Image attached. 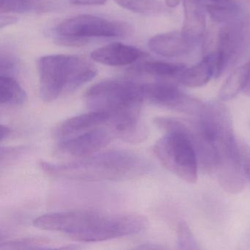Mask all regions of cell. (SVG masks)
<instances>
[{
  "label": "cell",
  "instance_id": "6da1fadb",
  "mask_svg": "<svg viewBox=\"0 0 250 250\" xmlns=\"http://www.w3.org/2000/svg\"><path fill=\"white\" fill-rule=\"evenodd\" d=\"M33 225L77 241L99 242L139 233L146 229L147 221L136 214L70 210L42 215L33 220Z\"/></svg>",
  "mask_w": 250,
  "mask_h": 250
},
{
  "label": "cell",
  "instance_id": "7a4b0ae2",
  "mask_svg": "<svg viewBox=\"0 0 250 250\" xmlns=\"http://www.w3.org/2000/svg\"><path fill=\"white\" fill-rule=\"evenodd\" d=\"M40 167L55 178L75 181H102L131 179L148 172V163L136 153L112 150L93 154L67 163L42 161Z\"/></svg>",
  "mask_w": 250,
  "mask_h": 250
},
{
  "label": "cell",
  "instance_id": "3957f363",
  "mask_svg": "<svg viewBox=\"0 0 250 250\" xmlns=\"http://www.w3.org/2000/svg\"><path fill=\"white\" fill-rule=\"evenodd\" d=\"M39 91L42 100L52 102L62 95L75 91L91 81L97 68L90 61L78 55H50L38 62Z\"/></svg>",
  "mask_w": 250,
  "mask_h": 250
},
{
  "label": "cell",
  "instance_id": "277c9868",
  "mask_svg": "<svg viewBox=\"0 0 250 250\" xmlns=\"http://www.w3.org/2000/svg\"><path fill=\"white\" fill-rule=\"evenodd\" d=\"M86 104L93 111L114 115L140 116L145 100L142 84L125 80H108L92 86L84 95Z\"/></svg>",
  "mask_w": 250,
  "mask_h": 250
},
{
  "label": "cell",
  "instance_id": "5b68a950",
  "mask_svg": "<svg viewBox=\"0 0 250 250\" xmlns=\"http://www.w3.org/2000/svg\"><path fill=\"white\" fill-rule=\"evenodd\" d=\"M155 154L167 170L188 184L197 181L199 166L191 139L180 133H166L153 147Z\"/></svg>",
  "mask_w": 250,
  "mask_h": 250
},
{
  "label": "cell",
  "instance_id": "8992f818",
  "mask_svg": "<svg viewBox=\"0 0 250 250\" xmlns=\"http://www.w3.org/2000/svg\"><path fill=\"white\" fill-rule=\"evenodd\" d=\"M127 31L128 28L123 23L87 14L64 20L56 28V33L60 36L86 39L93 37H119L125 35Z\"/></svg>",
  "mask_w": 250,
  "mask_h": 250
},
{
  "label": "cell",
  "instance_id": "52a82bcc",
  "mask_svg": "<svg viewBox=\"0 0 250 250\" xmlns=\"http://www.w3.org/2000/svg\"><path fill=\"white\" fill-rule=\"evenodd\" d=\"M219 162L216 175L219 185L227 192L238 194L244 188L245 180L241 154L235 137L217 145Z\"/></svg>",
  "mask_w": 250,
  "mask_h": 250
},
{
  "label": "cell",
  "instance_id": "ba28073f",
  "mask_svg": "<svg viewBox=\"0 0 250 250\" xmlns=\"http://www.w3.org/2000/svg\"><path fill=\"white\" fill-rule=\"evenodd\" d=\"M198 117V121L195 123L197 129L216 145L235 137L230 112L221 102L204 104Z\"/></svg>",
  "mask_w": 250,
  "mask_h": 250
},
{
  "label": "cell",
  "instance_id": "9c48e42d",
  "mask_svg": "<svg viewBox=\"0 0 250 250\" xmlns=\"http://www.w3.org/2000/svg\"><path fill=\"white\" fill-rule=\"evenodd\" d=\"M115 137L116 135L112 130L99 127L61 140L58 143V150L65 155L85 157L106 147Z\"/></svg>",
  "mask_w": 250,
  "mask_h": 250
},
{
  "label": "cell",
  "instance_id": "30bf717a",
  "mask_svg": "<svg viewBox=\"0 0 250 250\" xmlns=\"http://www.w3.org/2000/svg\"><path fill=\"white\" fill-rule=\"evenodd\" d=\"M112 118L113 115L109 112L91 110L87 113L77 115L62 121L56 127L54 134L57 138L61 140L104 125L111 128Z\"/></svg>",
  "mask_w": 250,
  "mask_h": 250
},
{
  "label": "cell",
  "instance_id": "8fae6325",
  "mask_svg": "<svg viewBox=\"0 0 250 250\" xmlns=\"http://www.w3.org/2000/svg\"><path fill=\"white\" fill-rule=\"evenodd\" d=\"M146 56L147 55L137 47L121 43L105 45L93 51L90 55L93 61L109 66L130 65Z\"/></svg>",
  "mask_w": 250,
  "mask_h": 250
},
{
  "label": "cell",
  "instance_id": "7c38bea8",
  "mask_svg": "<svg viewBox=\"0 0 250 250\" xmlns=\"http://www.w3.org/2000/svg\"><path fill=\"white\" fill-rule=\"evenodd\" d=\"M147 45L152 52L166 58L182 56L189 53L195 46L181 31L156 35L148 41Z\"/></svg>",
  "mask_w": 250,
  "mask_h": 250
},
{
  "label": "cell",
  "instance_id": "4fadbf2b",
  "mask_svg": "<svg viewBox=\"0 0 250 250\" xmlns=\"http://www.w3.org/2000/svg\"><path fill=\"white\" fill-rule=\"evenodd\" d=\"M183 2L184 21L181 32L190 42L196 45L206 31V14L198 0H183Z\"/></svg>",
  "mask_w": 250,
  "mask_h": 250
},
{
  "label": "cell",
  "instance_id": "5bb4252c",
  "mask_svg": "<svg viewBox=\"0 0 250 250\" xmlns=\"http://www.w3.org/2000/svg\"><path fill=\"white\" fill-rule=\"evenodd\" d=\"M213 76V63L208 54L198 63L184 70L178 80L185 87L196 88L206 85Z\"/></svg>",
  "mask_w": 250,
  "mask_h": 250
},
{
  "label": "cell",
  "instance_id": "9a60e30c",
  "mask_svg": "<svg viewBox=\"0 0 250 250\" xmlns=\"http://www.w3.org/2000/svg\"><path fill=\"white\" fill-rule=\"evenodd\" d=\"M25 90L9 75L0 76V103L5 106H20L27 102Z\"/></svg>",
  "mask_w": 250,
  "mask_h": 250
},
{
  "label": "cell",
  "instance_id": "2e32d148",
  "mask_svg": "<svg viewBox=\"0 0 250 250\" xmlns=\"http://www.w3.org/2000/svg\"><path fill=\"white\" fill-rule=\"evenodd\" d=\"M249 75L250 68L248 62L232 71L219 90V99L225 102L235 97L240 92L244 90L248 81Z\"/></svg>",
  "mask_w": 250,
  "mask_h": 250
},
{
  "label": "cell",
  "instance_id": "e0dca14e",
  "mask_svg": "<svg viewBox=\"0 0 250 250\" xmlns=\"http://www.w3.org/2000/svg\"><path fill=\"white\" fill-rule=\"evenodd\" d=\"M183 64L170 63L162 61H146L137 65L136 70L160 78L179 77L185 70Z\"/></svg>",
  "mask_w": 250,
  "mask_h": 250
},
{
  "label": "cell",
  "instance_id": "ac0fdd59",
  "mask_svg": "<svg viewBox=\"0 0 250 250\" xmlns=\"http://www.w3.org/2000/svg\"><path fill=\"white\" fill-rule=\"evenodd\" d=\"M206 11L214 22L226 24L236 18L238 8L232 2L229 4L213 3L206 6Z\"/></svg>",
  "mask_w": 250,
  "mask_h": 250
},
{
  "label": "cell",
  "instance_id": "d6986e66",
  "mask_svg": "<svg viewBox=\"0 0 250 250\" xmlns=\"http://www.w3.org/2000/svg\"><path fill=\"white\" fill-rule=\"evenodd\" d=\"M118 5L139 14H156L162 11L159 0H114Z\"/></svg>",
  "mask_w": 250,
  "mask_h": 250
},
{
  "label": "cell",
  "instance_id": "ffe728a7",
  "mask_svg": "<svg viewBox=\"0 0 250 250\" xmlns=\"http://www.w3.org/2000/svg\"><path fill=\"white\" fill-rule=\"evenodd\" d=\"M50 240L45 238H21L15 241L2 243L0 246L1 250H43V249H54Z\"/></svg>",
  "mask_w": 250,
  "mask_h": 250
},
{
  "label": "cell",
  "instance_id": "44dd1931",
  "mask_svg": "<svg viewBox=\"0 0 250 250\" xmlns=\"http://www.w3.org/2000/svg\"><path fill=\"white\" fill-rule=\"evenodd\" d=\"M40 0H0L1 13H27L36 9Z\"/></svg>",
  "mask_w": 250,
  "mask_h": 250
},
{
  "label": "cell",
  "instance_id": "7402d4cb",
  "mask_svg": "<svg viewBox=\"0 0 250 250\" xmlns=\"http://www.w3.org/2000/svg\"><path fill=\"white\" fill-rule=\"evenodd\" d=\"M178 248L181 250H197L198 244L187 223L181 222L178 225Z\"/></svg>",
  "mask_w": 250,
  "mask_h": 250
},
{
  "label": "cell",
  "instance_id": "603a6c76",
  "mask_svg": "<svg viewBox=\"0 0 250 250\" xmlns=\"http://www.w3.org/2000/svg\"><path fill=\"white\" fill-rule=\"evenodd\" d=\"M87 42H88L87 39L71 37V36H61L56 40V43L58 45L63 46H69V47L83 46L86 43H87Z\"/></svg>",
  "mask_w": 250,
  "mask_h": 250
},
{
  "label": "cell",
  "instance_id": "cb8c5ba5",
  "mask_svg": "<svg viewBox=\"0 0 250 250\" xmlns=\"http://www.w3.org/2000/svg\"><path fill=\"white\" fill-rule=\"evenodd\" d=\"M25 147H2L1 149V162H8L11 159L17 158L25 151Z\"/></svg>",
  "mask_w": 250,
  "mask_h": 250
},
{
  "label": "cell",
  "instance_id": "d4e9b609",
  "mask_svg": "<svg viewBox=\"0 0 250 250\" xmlns=\"http://www.w3.org/2000/svg\"><path fill=\"white\" fill-rule=\"evenodd\" d=\"M107 0H69L70 3L74 5H102Z\"/></svg>",
  "mask_w": 250,
  "mask_h": 250
},
{
  "label": "cell",
  "instance_id": "484cf974",
  "mask_svg": "<svg viewBox=\"0 0 250 250\" xmlns=\"http://www.w3.org/2000/svg\"><path fill=\"white\" fill-rule=\"evenodd\" d=\"M0 67H1V74H3L5 71L7 72V71L12 70L14 67V63L13 61H11V59L2 57Z\"/></svg>",
  "mask_w": 250,
  "mask_h": 250
},
{
  "label": "cell",
  "instance_id": "4316f807",
  "mask_svg": "<svg viewBox=\"0 0 250 250\" xmlns=\"http://www.w3.org/2000/svg\"><path fill=\"white\" fill-rule=\"evenodd\" d=\"M17 18L14 17H10V16H6V17H1V23H0V27L1 29L6 26L10 25V24H14L17 21Z\"/></svg>",
  "mask_w": 250,
  "mask_h": 250
},
{
  "label": "cell",
  "instance_id": "83f0119b",
  "mask_svg": "<svg viewBox=\"0 0 250 250\" xmlns=\"http://www.w3.org/2000/svg\"><path fill=\"white\" fill-rule=\"evenodd\" d=\"M11 129L9 127L6 126V125H2V137H1V140L3 141L5 139H6L8 136L11 134Z\"/></svg>",
  "mask_w": 250,
  "mask_h": 250
},
{
  "label": "cell",
  "instance_id": "f1b7e54d",
  "mask_svg": "<svg viewBox=\"0 0 250 250\" xmlns=\"http://www.w3.org/2000/svg\"><path fill=\"white\" fill-rule=\"evenodd\" d=\"M181 1H183V0H165V2L169 8H175V7L180 5Z\"/></svg>",
  "mask_w": 250,
  "mask_h": 250
},
{
  "label": "cell",
  "instance_id": "f546056e",
  "mask_svg": "<svg viewBox=\"0 0 250 250\" xmlns=\"http://www.w3.org/2000/svg\"><path fill=\"white\" fill-rule=\"evenodd\" d=\"M244 171L247 176L250 179V159H247L244 164Z\"/></svg>",
  "mask_w": 250,
  "mask_h": 250
},
{
  "label": "cell",
  "instance_id": "4dcf8cb0",
  "mask_svg": "<svg viewBox=\"0 0 250 250\" xmlns=\"http://www.w3.org/2000/svg\"><path fill=\"white\" fill-rule=\"evenodd\" d=\"M215 4H229L232 3V0H208Z\"/></svg>",
  "mask_w": 250,
  "mask_h": 250
}]
</instances>
